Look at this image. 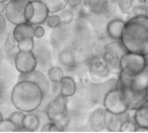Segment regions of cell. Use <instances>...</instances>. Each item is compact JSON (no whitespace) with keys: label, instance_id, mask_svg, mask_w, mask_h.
I'll use <instances>...</instances> for the list:
<instances>
[{"label":"cell","instance_id":"cell-40","mask_svg":"<svg viewBox=\"0 0 148 133\" xmlns=\"http://www.w3.org/2000/svg\"><path fill=\"white\" fill-rule=\"evenodd\" d=\"M8 1H9V0H0V2H1V3H6Z\"/></svg>","mask_w":148,"mask_h":133},{"label":"cell","instance_id":"cell-32","mask_svg":"<svg viewBox=\"0 0 148 133\" xmlns=\"http://www.w3.org/2000/svg\"><path fill=\"white\" fill-rule=\"evenodd\" d=\"M42 132H63L64 129L61 123H55L49 121V123H46L41 129Z\"/></svg>","mask_w":148,"mask_h":133},{"label":"cell","instance_id":"cell-17","mask_svg":"<svg viewBox=\"0 0 148 133\" xmlns=\"http://www.w3.org/2000/svg\"><path fill=\"white\" fill-rule=\"evenodd\" d=\"M13 37L16 42L29 37H34V25L26 22L15 25L12 33Z\"/></svg>","mask_w":148,"mask_h":133},{"label":"cell","instance_id":"cell-2","mask_svg":"<svg viewBox=\"0 0 148 133\" xmlns=\"http://www.w3.org/2000/svg\"><path fill=\"white\" fill-rule=\"evenodd\" d=\"M44 93L41 87L30 80H19L13 87L10 100L16 110L33 113L42 105Z\"/></svg>","mask_w":148,"mask_h":133},{"label":"cell","instance_id":"cell-11","mask_svg":"<svg viewBox=\"0 0 148 133\" xmlns=\"http://www.w3.org/2000/svg\"><path fill=\"white\" fill-rule=\"evenodd\" d=\"M19 80H30L37 84L42 90L44 95L50 92V81L42 72L35 69L29 74H20Z\"/></svg>","mask_w":148,"mask_h":133},{"label":"cell","instance_id":"cell-34","mask_svg":"<svg viewBox=\"0 0 148 133\" xmlns=\"http://www.w3.org/2000/svg\"><path fill=\"white\" fill-rule=\"evenodd\" d=\"M45 35V29L42 24L34 25V38L42 39Z\"/></svg>","mask_w":148,"mask_h":133},{"label":"cell","instance_id":"cell-13","mask_svg":"<svg viewBox=\"0 0 148 133\" xmlns=\"http://www.w3.org/2000/svg\"><path fill=\"white\" fill-rule=\"evenodd\" d=\"M88 72L92 77L96 79L107 78L111 74L101 56H94L88 62Z\"/></svg>","mask_w":148,"mask_h":133},{"label":"cell","instance_id":"cell-31","mask_svg":"<svg viewBox=\"0 0 148 133\" xmlns=\"http://www.w3.org/2000/svg\"><path fill=\"white\" fill-rule=\"evenodd\" d=\"M0 132H18L16 125L10 119H3L0 123Z\"/></svg>","mask_w":148,"mask_h":133},{"label":"cell","instance_id":"cell-24","mask_svg":"<svg viewBox=\"0 0 148 133\" xmlns=\"http://www.w3.org/2000/svg\"><path fill=\"white\" fill-rule=\"evenodd\" d=\"M48 78L50 82L59 84V82L62 80V79L64 77L63 70L60 67H52L48 70Z\"/></svg>","mask_w":148,"mask_h":133},{"label":"cell","instance_id":"cell-1","mask_svg":"<svg viewBox=\"0 0 148 133\" xmlns=\"http://www.w3.org/2000/svg\"><path fill=\"white\" fill-rule=\"evenodd\" d=\"M121 42L128 52L148 55V16L127 20Z\"/></svg>","mask_w":148,"mask_h":133},{"label":"cell","instance_id":"cell-20","mask_svg":"<svg viewBox=\"0 0 148 133\" xmlns=\"http://www.w3.org/2000/svg\"><path fill=\"white\" fill-rule=\"evenodd\" d=\"M133 119L137 126L148 129V100L134 111Z\"/></svg>","mask_w":148,"mask_h":133},{"label":"cell","instance_id":"cell-3","mask_svg":"<svg viewBox=\"0 0 148 133\" xmlns=\"http://www.w3.org/2000/svg\"><path fill=\"white\" fill-rule=\"evenodd\" d=\"M127 52V50L125 48L121 40H113L104 45L101 57L111 74H119L121 73V61Z\"/></svg>","mask_w":148,"mask_h":133},{"label":"cell","instance_id":"cell-39","mask_svg":"<svg viewBox=\"0 0 148 133\" xmlns=\"http://www.w3.org/2000/svg\"><path fill=\"white\" fill-rule=\"evenodd\" d=\"M3 119V115H2V113H1V112H0V123L2 122Z\"/></svg>","mask_w":148,"mask_h":133},{"label":"cell","instance_id":"cell-38","mask_svg":"<svg viewBox=\"0 0 148 133\" xmlns=\"http://www.w3.org/2000/svg\"><path fill=\"white\" fill-rule=\"evenodd\" d=\"M138 3H140V4H144V5H147L148 6V0H136Z\"/></svg>","mask_w":148,"mask_h":133},{"label":"cell","instance_id":"cell-21","mask_svg":"<svg viewBox=\"0 0 148 133\" xmlns=\"http://www.w3.org/2000/svg\"><path fill=\"white\" fill-rule=\"evenodd\" d=\"M39 126H40V119L36 114L32 113H28L27 114H25L23 131L35 132L39 128Z\"/></svg>","mask_w":148,"mask_h":133},{"label":"cell","instance_id":"cell-6","mask_svg":"<svg viewBox=\"0 0 148 133\" xmlns=\"http://www.w3.org/2000/svg\"><path fill=\"white\" fill-rule=\"evenodd\" d=\"M147 64V55L127 51L121 58V72L128 76H133L141 72Z\"/></svg>","mask_w":148,"mask_h":133},{"label":"cell","instance_id":"cell-9","mask_svg":"<svg viewBox=\"0 0 148 133\" xmlns=\"http://www.w3.org/2000/svg\"><path fill=\"white\" fill-rule=\"evenodd\" d=\"M14 65L19 74H29L36 69L37 60L33 51H19L14 57Z\"/></svg>","mask_w":148,"mask_h":133},{"label":"cell","instance_id":"cell-35","mask_svg":"<svg viewBox=\"0 0 148 133\" xmlns=\"http://www.w3.org/2000/svg\"><path fill=\"white\" fill-rule=\"evenodd\" d=\"M67 6L70 8H77L82 3H83V0H66Z\"/></svg>","mask_w":148,"mask_h":133},{"label":"cell","instance_id":"cell-27","mask_svg":"<svg viewBox=\"0 0 148 133\" xmlns=\"http://www.w3.org/2000/svg\"><path fill=\"white\" fill-rule=\"evenodd\" d=\"M16 47L19 51H33L35 48L34 37L24 38L16 42Z\"/></svg>","mask_w":148,"mask_h":133},{"label":"cell","instance_id":"cell-12","mask_svg":"<svg viewBox=\"0 0 148 133\" xmlns=\"http://www.w3.org/2000/svg\"><path fill=\"white\" fill-rule=\"evenodd\" d=\"M130 119L131 116L128 111L121 114H114L106 111V114H105L106 129L108 132H121L122 125Z\"/></svg>","mask_w":148,"mask_h":133},{"label":"cell","instance_id":"cell-28","mask_svg":"<svg viewBox=\"0 0 148 133\" xmlns=\"http://www.w3.org/2000/svg\"><path fill=\"white\" fill-rule=\"evenodd\" d=\"M119 10L122 14L127 15L136 4V0H116Z\"/></svg>","mask_w":148,"mask_h":133},{"label":"cell","instance_id":"cell-19","mask_svg":"<svg viewBox=\"0 0 148 133\" xmlns=\"http://www.w3.org/2000/svg\"><path fill=\"white\" fill-rule=\"evenodd\" d=\"M84 7L93 14H101L108 8V0H83Z\"/></svg>","mask_w":148,"mask_h":133},{"label":"cell","instance_id":"cell-41","mask_svg":"<svg viewBox=\"0 0 148 133\" xmlns=\"http://www.w3.org/2000/svg\"><path fill=\"white\" fill-rule=\"evenodd\" d=\"M2 53H1V51H0V64H1V61H2Z\"/></svg>","mask_w":148,"mask_h":133},{"label":"cell","instance_id":"cell-8","mask_svg":"<svg viewBox=\"0 0 148 133\" xmlns=\"http://www.w3.org/2000/svg\"><path fill=\"white\" fill-rule=\"evenodd\" d=\"M30 0H9L5 3L4 16L11 24L16 25L26 23V7Z\"/></svg>","mask_w":148,"mask_h":133},{"label":"cell","instance_id":"cell-30","mask_svg":"<svg viewBox=\"0 0 148 133\" xmlns=\"http://www.w3.org/2000/svg\"><path fill=\"white\" fill-rule=\"evenodd\" d=\"M45 23L50 29H56L62 24V21L59 14H56V13H50Z\"/></svg>","mask_w":148,"mask_h":133},{"label":"cell","instance_id":"cell-22","mask_svg":"<svg viewBox=\"0 0 148 133\" xmlns=\"http://www.w3.org/2000/svg\"><path fill=\"white\" fill-rule=\"evenodd\" d=\"M58 61L64 67H72L75 62V55L71 49H62L58 55Z\"/></svg>","mask_w":148,"mask_h":133},{"label":"cell","instance_id":"cell-37","mask_svg":"<svg viewBox=\"0 0 148 133\" xmlns=\"http://www.w3.org/2000/svg\"><path fill=\"white\" fill-rule=\"evenodd\" d=\"M4 8H5V3L0 2V14H3L4 12Z\"/></svg>","mask_w":148,"mask_h":133},{"label":"cell","instance_id":"cell-18","mask_svg":"<svg viewBox=\"0 0 148 133\" xmlns=\"http://www.w3.org/2000/svg\"><path fill=\"white\" fill-rule=\"evenodd\" d=\"M60 94L70 98L74 96L77 90V85L74 78L71 76H64L59 82Z\"/></svg>","mask_w":148,"mask_h":133},{"label":"cell","instance_id":"cell-4","mask_svg":"<svg viewBox=\"0 0 148 133\" xmlns=\"http://www.w3.org/2000/svg\"><path fill=\"white\" fill-rule=\"evenodd\" d=\"M125 87L136 92H143L148 90V64L139 74L128 76L121 72L118 74L116 87L123 88Z\"/></svg>","mask_w":148,"mask_h":133},{"label":"cell","instance_id":"cell-25","mask_svg":"<svg viewBox=\"0 0 148 133\" xmlns=\"http://www.w3.org/2000/svg\"><path fill=\"white\" fill-rule=\"evenodd\" d=\"M138 16H148V6L140 3L135 4L133 10L127 14V20Z\"/></svg>","mask_w":148,"mask_h":133},{"label":"cell","instance_id":"cell-42","mask_svg":"<svg viewBox=\"0 0 148 133\" xmlns=\"http://www.w3.org/2000/svg\"><path fill=\"white\" fill-rule=\"evenodd\" d=\"M147 56H148V55H147Z\"/></svg>","mask_w":148,"mask_h":133},{"label":"cell","instance_id":"cell-10","mask_svg":"<svg viewBox=\"0 0 148 133\" xmlns=\"http://www.w3.org/2000/svg\"><path fill=\"white\" fill-rule=\"evenodd\" d=\"M123 90L126 104L128 111H135L148 100V92H136L127 87L121 88Z\"/></svg>","mask_w":148,"mask_h":133},{"label":"cell","instance_id":"cell-26","mask_svg":"<svg viewBox=\"0 0 148 133\" xmlns=\"http://www.w3.org/2000/svg\"><path fill=\"white\" fill-rule=\"evenodd\" d=\"M24 117H25V113L22 111H15L13 113H11L10 114V116L8 117V119H10L17 127L18 132L19 131H23V120H24Z\"/></svg>","mask_w":148,"mask_h":133},{"label":"cell","instance_id":"cell-5","mask_svg":"<svg viewBox=\"0 0 148 133\" xmlns=\"http://www.w3.org/2000/svg\"><path fill=\"white\" fill-rule=\"evenodd\" d=\"M45 113L48 119L51 122H63L69 114V98L62 94L56 96L48 104Z\"/></svg>","mask_w":148,"mask_h":133},{"label":"cell","instance_id":"cell-23","mask_svg":"<svg viewBox=\"0 0 148 133\" xmlns=\"http://www.w3.org/2000/svg\"><path fill=\"white\" fill-rule=\"evenodd\" d=\"M48 8L49 13L60 12L67 6L66 0H40Z\"/></svg>","mask_w":148,"mask_h":133},{"label":"cell","instance_id":"cell-16","mask_svg":"<svg viewBox=\"0 0 148 133\" xmlns=\"http://www.w3.org/2000/svg\"><path fill=\"white\" fill-rule=\"evenodd\" d=\"M127 21L121 18H114L108 22L106 32L112 40H121Z\"/></svg>","mask_w":148,"mask_h":133},{"label":"cell","instance_id":"cell-33","mask_svg":"<svg viewBox=\"0 0 148 133\" xmlns=\"http://www.w3.org/2000/svg\"><path fill=\"white\" fill-rule=\"evenodd\" d=\"M136 128H137V125L135 124L133 119H130L122 125L121 132H133L136 131Z\"/></svg>","mask_w":148,"mask_h":133},{"label":"cell","instance_id":"cell-29","mask_svg":"<svg viewBox=\"0 0 148 133\" xmlns=\"http://www.w3.org/2000/svg\"><path fill=\"white\" fill-rule=\"evenodd\" d=\"M60 18L62 21V24H69L71 23L75 19V14L74 12L69 9H63L60 11Z\"/></svg>","mask_w":148,"mask_h":133},{"label":"cell","instance_id":"cell-15","mask_svg":"<svg viewBox=\"0 0 148 133\" xmlns=\"http://www.w3.org/2000/svg\"><path fill=\"white\" fill-rule=\"evenodd\" d=\"M31 2H32L33 7H34V11H33L31 19L28 23H29L33 25L44 23L46 22L49 15L50 14L48 8L40 0H31Z\"/></svg>","mask_w":148,"mask_h":133},{"label":"cell","instance_id":"cell-36","mask_svg":"<svg viewBox=\"0 0 148 133\" xmlns=\"http://www.w3.org/2000/svg\"><path fill=\"white\" fill-rule=\"evenodd\" d=\"M6 29V18L3 14H0V35L4 32Z\"/></svg>","mask_w":148,"mask_h":133},{"label":"cell","instance_id":"cell-7","mask_svg":"<svg viewBox=\"0 0 148 133\" xmlns=\"http://www.w3.org/2000/svg\"><path fill=\"white\" fill-rule=\"evenodd\" d=\"M102 105L107 112L114 114H121L128 111L123 90L118 87L109 90L105 94Z\"/></svg>","mask_w":148,"mask_h":133},{"label":"cell","instance_id":"cell-14","mask_svg":"<svg viewBox=\"0 0 148 133\" xmlns=\"http://www.w3.org/2000/svg\"><path fill=\"white\" fill-rule=\"evenodd\" d=\"M105 114L106 109L103 106H100L90 113L88 119V123L89 128L93 132H102L106 129Z\"/></svg>","mask_w":148,"mask_h":133}]
</instances>
